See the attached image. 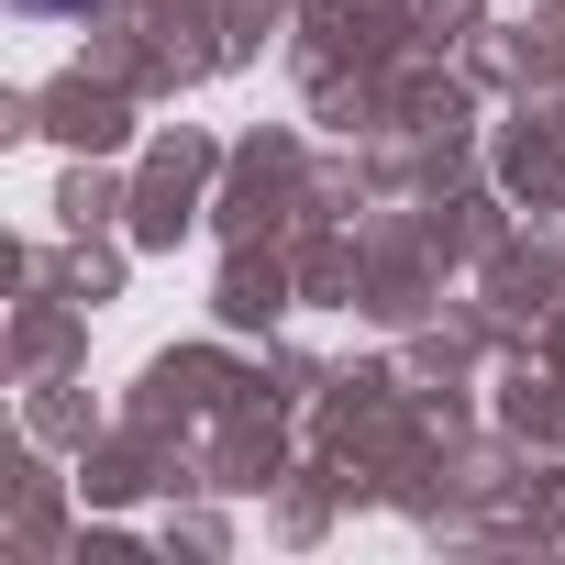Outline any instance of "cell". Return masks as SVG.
<instances>
[{
	"label": "cell",
	"mask_w": 565,
	"mask_h": 565,
	"mask_svg": "<svg viewBox=\"0 0 565 565\" xmlns=\"http://www.w3.org/2000/svg\"><path fill=\"white\" fill-rule=\"evenodd\" d=\"M23 12H89V0H23Z\"/></svg>",
	"instance_id": "6da1fadb"
}]
</instances>
